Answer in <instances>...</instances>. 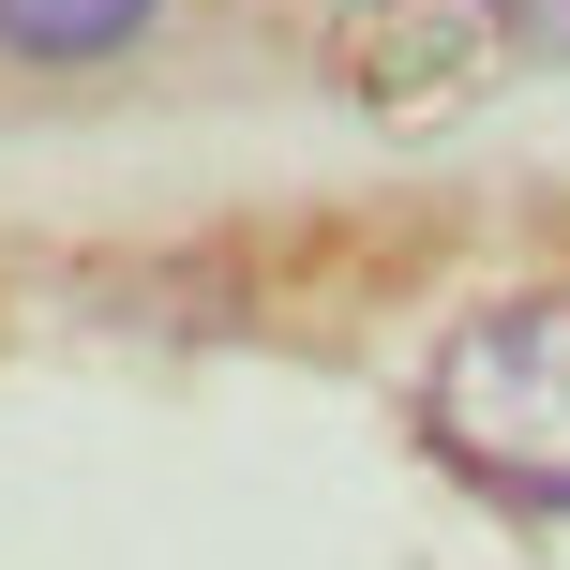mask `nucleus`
I'll return each instance as SVG.
<instances>
[{
    "mask_svg": "<svg viewBox=\"0 0 570 570\" xmlns=\"http://www.w3.org/2000/svg\"><path fill=\"white\" fill-rule=\"evenodd\" d=\"M481 0H345V76L361 106H451L481 76Z\"/></svg>",
    "mask_w": 570,
    "mask_h": 570,
    "instance_id": "f03ea898",
    "label": "nucleus"
},
{
    "mask_svg": "<svg viewBox=\"0 0 570 570\" xmlns=\"http://www.w3.org/2000/svg\"><path fill=\"white\" fill-rule=\"evenodd\" d=\"M150 16H166V0H0V60H30V76H90V60H120Z\"/></svg>",
    "mask_w": 570,
    "mask_h": 570,
    "instance_id": "7ed1b4c3",
    "label": "nucleus"
},
{
    "mask_svg": "<svg viewBox=\"0 0 570 570\" xmlns=\"http://www.w3.org/2000/svg\"><path fill=\"white\" fill-rule=\"evenodd\" d=\"M481 16H495V30H511V46H525V60H570V0H481Z\"/></svg>",
    "mask_w": 570,
    "mask_h": 570,
    "instance_id": "20e7f679",
    "label": "nucleus"
},
{
    "mask_svg": "<svg viewBox=\"0 0 570 570\" xmlns=\"http://www.w3.org/2000/svg\"><path fill=\"white\" fill-rule=\"evenodd\" d=\"M421 435L511 511H570V301H481L421 375Z\"/></svg>",
    "mask_w": 570,
    "mask_h": 570,
    "instance_id": "f257e3e1",
    "label": "nucleus"
}]
</instances>
